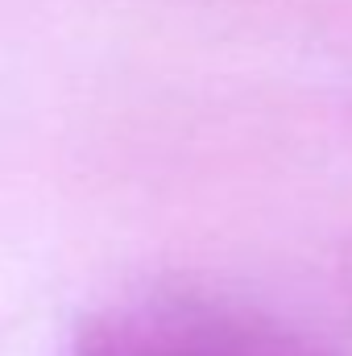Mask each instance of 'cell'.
I'll list each match as a JSON object with an SVG mask.
<instances>
[{
  "instance_id": "6da1fadb",
  "label": "cell",
  "mask_w": 352,
  "mask_h": 356,
  "mask_svg": "<svg viewBox=\"0 0 352 356\" xmlns=\"http://www.w3.org/2000/svg\"><path fill=\"white\" fill-rule=\"evenodd\" d=\"M63 356H332L262 302L207 286H150L88 311Z\"/></svg>"
},
{
  "instance_id": "7a4b0ae2",
  "label": "cell",
  "mask_w": 352,
  "mask_h": 356,
  "mask_svg": "<svg viewBox=\"0 0 352 356\" xmlns=\"http://www.w3.org/2000/svg\"><path fill=\"white\" fill-rule=\"evenodd\" d=\"M340 282H344V294H349V307H352V245L344 249V261H340Z\"/></svg>"
}]
</instances>
